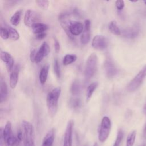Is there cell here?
Masks as SVG:
<instances>
[{
    "instance_id": "74e56055",
    "label": "cell",
    "mask_w": 146,
    "mask_h": 146,
    "mask_svg": "<svg viewBox=\"0 0 146 146\" xmlns=\"http://www.w3.org/2000/svg\"><path fill=\"white\" fill-rule=\"evenodd\" d=\"M4 144V138L3 135V131L2 128L0 129V146H3Z\"/></svg>"
},
{
    "instance_id": "f1b7e54d",
    "label": "cell",
    "mask_w": 146,
    "mask_h": 146,
    "mask_svg": "<svg viewBox=\"0 0 146 146\" xmlns=\"http://www.w3.org/2000/svg\"><path fill=\"white\" fill-rule=\"evenodd\" d=\"M136 131H133L127 136L126 140V146H133L135 141Z\"/></svg>"
},
{
    "instance_id": "7bdbcfd3",
    "label": "cell",
    "mask_w": 146,
    "mask_h": 146,
    "mask_svg": "<svg viewBox=\"0 0 146 146\" xmlns=\"http://www.w3.org/2000/svg\"><path fill=\"white\" fill-rule=\"evenodd\" d=\"M144 3H145V4L146 5V0H144Z\"/></svg>"
},
{
    "instance_id": "83f0119b",
    "label": "cell",
    "mask_w": 146,
    "mask_h": 146,
    "mask_svg": "<svg viewBox=\"0 0 146 146\" xmlns=\"http://www.w3.org/2000/svg\"><path fill=\"white\" fill-rule=\"evenodd\" d=\"M69 104L72 109L74 110H78L81 107L82 102L79 98H72L70 100Z\"/></svg>"
},
{
    "instance_id": "f35d334b",
    "label": "cell",
    "mask_w": 146,
    "mask_h": 146,
    "mask_svg": "<svg viewBox=\"0 0 146 146\" xmlns=\"http://www.w3.org/2000/svg\"><path fill=\"white\" fill-rule=\"evenodd\" d=\"M143 110H144V112L146 115V104L144 106V108H143ZM143 135L144 137H146V123L144 128V130H143Z\"/></svg>"
},
{
    "instance_id": "d6a6232c",
    "label": "cell",
    "mask_w": 146,
    "mask_h": 146,
    "mask_svg": "<svg viewBox=\"0 0 146 146\" xmlns=\"http://www.w3.org/2000/svg\"><path fill=\"white\" fill-rule=\"evenodd\" d=\"M0 35H1V37L4 40L7 39L8 38H10L9 31L5 26L3 27L1 26L0 29Z\"/></svg>"
},
{
    "instance_id": "2e32d148",
    "label": "cell",
    "mask_w": 146,
    "mask_h": 146,
    "mask_svg": "<svg viewBox=\"0 0 146 146\" xmlns=\"http://www.w3.org/2000/svg\"><path fill=\"white\" fill-rule=\"evenodd\" d=\"M84 29L82 23L78 21H71L70 25V31L73 36L79 35L81 34Z\"/></svg>"
},
{
    "instance_id": "d590c367",
    "label": "cell",
    "mask_w": 146,
    "mask_h": 146,
    "mask_svg": "<svg viewBox=\"0 0 146 146\" xmlns=\"http://www.w3.org/2000/svg\"><path fill=\"white\" fill-rule=\"evenodd\" d=\"M36 50L35 49H33L31 52H30V59L31 62H34L35 60V58L36 54Z\"/></svg>"
},
{
    "instance_id": "5bb4252c",
    "label": "cell",
    "mask_w": 146,
    "mask_h": 146,
    "mask_svg": "<svg viewBox=\"0 0 146 146\" xmlns=\"http://www.w3.org/2000/svg\"><path fill=\"white\" fill-rule=\"evenodd\" d=\"M90 29L91 22L90 20L87 19L84 22V29L80 36V42L82 44H87L90 40Z\"/></svg>"
},
{
    "instance_id": "603a6c76",
    "label": "cell",
    "mask_w": 146,
    "mask_h": 146,
    "mask_svg": "<svg viewBox=\"0 0 146 146\" xmlns=\"http://www.w3.org/2000/svg\"><path fill=\"white\" fill-rule=\"evenodd\" d=\"M81 84L79 80H75L70 87V92L72 95L76 96L79 95L81 92Z\"/></svg>"
},
{
    "instance_id": "7c38bea8",
    "label": "cell",
    "mask_w": 146,
    "mask_h": 146,
    "mask_svg": "<svg viewBox=\"0 0 146 146\" xmlns=\"http://www.w3.org/2000/svg\"><path fill=\"white\" fill-rule=\"evenodd\" d=\"M104 68L106 75L109 79L113 78L117 72V68L113 62L110 59H107L104 64Z\"/></svg>"
},
{
    "instance_id": "ffe728a7",
    "label": "cell",
    "mask_w": 146,
    "mask_h": 146,
    "mask_svg": "<svg viewBox=\"0 0 146 146\" xmlns=\"http://www.w3.org/2000/svg\"><path fill=\"white\" fill-rule=\"evenodd\" d=\"M48 27L47 25L42 23H36L34 24L31 27L32 31L35 34H38L42 33H45L48 29Z\"/></svg>"
},
{
    "instance_id": "836d02e7",
    "label": "cell",
    "mask_w": 146,
    "mask_h": 146,
    "mask_svg": "<svg viewBox=\"0 0 146 146\" xmlns=\"http://www.w3.org/2000/svg\"><path fill=\"white\" fill-rule=\"evenodd\" d=\"M115 5L117 10H121L124 7V0H116L115 2Z\"/></svg>"
},
{
    "instance_id": "8fae6325",
    "label": "cell",
    "mask_w": 146,
    "mask_h": 146,
    "mask_svg": "<svg viewBox=\"0 0 146 146\" xmlns=\"http://www.w3.org/2000/svg\"><path fill=\"white\" fill-rule=\"evenodd\" d=\"M50 51V48L47 43L46 42H43L36 52L34 62L36 63H40L45 56L48 55Z\"/></svg>"
},
{
    "instance_id": "4316f807",
    "label": "cell",
    "mask_w": 146,
    "mask_h": 146,
    "mask_svg": "<svg viewBox=\"0 0 146 146\" xmlns=\"http://www.w3.org/2000/svg\"><path fill=\"white\" fill-rule=\"evenodd\" d=\"M77 59V56L74 54H67L66 55L63 59V64L64 66L69 65L75 62Z\"/></svg>"
},
{
    "instance_id": "cb8c5ba5",
    "label": "cell",
    "mask_w": 146,
    "mask_h": 146,
    "mask_svg": "<svg viewBox=\"0 0 146 146\" xmlns=\"http://www.w3.org/2000/svg\"><path fill=\"white\" fill-rule=\"evenodd\" d=\"M22 14V10H17L11 17L10 22L14 26H18L20 22L21 16Z\"/></svg>"
},
{
    "instance_id": "9c48e42d",
    "label": "cell",
    "mask_w": 146,
    "mask_h": 146,
    "mask_svg": "<svg viewBox=\"0 0 146 146\" xmlns=\"http://www.w3.org/2000/svg\"><path fill=\"white\" fill-rule=\"evenodd\" d=\"M92 46L96 50H105L108 47V40L103 35H97L92 39Z\"/></svg>"
},
{
    "instance_id": "8992f818",
    "label": "cell",
    "mask_w": 146,
    "mask_h": 146,
    "mask_svg": "<svg viewBox=\"0 0 146 146\" xmlns=\"http://www.w3.org/2000/svg\"><path fill=\"white\" fill-rule=\"evenodd\" d=\"M146 76V65L138 72V74L131 80L127 86V90L129 92L136 91L142 84Z\"/></svg>"
},
{
    "instance_id": "7402d4cb",
    "label": "cell",
    "mask_w": 146,
    "mask_h": 146,
    "mask_svg": "<svg viewBox=\"0 0 146 146\" xmlns=\"http://www.w3.org/2000/svg\"><path fill=\"white\" fill-rule=\"evenodd\" d=\"M98 86V83L97 82H93L91 84H90L87 88L86 96L87 102H88L91 99L93 93L96 89Z\"/></svg>"
},
{
    "instance_id": "30bf717a",
    "label": "cell",
    "mask_w": 146,
    "mask_h": 146,
    "mask_svg": "<svg viewBox=\"0 0 146 146\" xmlns=\"http://www.w3.org/2000/svg\"><path fill=\"white\" fill-rule=\"evenodd\" d=\"M74 120H70L68 121L64 132L63 146H72V131L74 127Z\"/></svg>"
},
{
    "instance_id": "60d3db41",
    "label": "cell",
    "mask_w": 146,
    "mask_h": 146,
    "mask_svg": "<svg viewBox=\"0 0 146 146\" xmlns=\"http://www.w3.org/2000/svg\"><path fill=\"white\" fill-rule=\"evenodd\" d=\"M93 146H98V143H96V142H95V143L94 144Z\"/></svg>"
},
{
    "instance_id": "e575fe53",
    "label": "cell",
    "mask_w": 146,
    "mask_h": 146,
    "mask_svg": "<svg viewBox=\"0 0 146 146\" xmlns=\"http://www.w3.org/2000/svg\"><path fill=\"white\" fill-rule=\"evenodd\" d=\"M54 48H55V51L56 53H58L60 51V44L59 42H58V40L54 38Z\"/></svg>"
},
{
    "instance_id": "484cf974",
    "label": "cell",
    "mask_w": 146,
    "mask_h": 146,
    "mask_svg": "<svg viewBox=\"0 0 146 146\" xmlns=\"http://www.w3.org/2000/svg\"><path fill=\"white\" fill-rule=\"evenodd\" d=\"M9 31V35H10V38L14 40H17L18 39H19V34L18 33V32L13 27L7 25H5L4 26Z\"/></svg>"
},
{
    "instance_id": "5b68a950",
    "label": "cell",
    "mask_w": 146,
    "mask_h": 146,
    "mask_svg": "<svg viewBox=\"0 0 146 146\" xmlns=\"http://www.w3.org/2000/svg\"><path fill=\"white\" fill-rule=\"evenodd\" d=\"M111 126L110 119L108 116H104L102 119L98 132V139L100 142L104 143L106 141L110 135Z\"/></svg>"
},
{
    "instance_id": "ac0fdd59",
    "label": "cell",
    "mask_w": 146,
    "mask_h": 146,
    "mask_svg": "<svg viewBox=\"0 0 146 146\" xmlns=\"http://www.w3.org/2000/svg\"><path fill=\"white\" fill-rule=\"evenodd\" d=\"M138 33L139 30L135 27H128L121 31V35H122L124 37L129 39L135 38L138 35Z\"/></svg>"
},
{
    "instance_id": "277c9868",
    "label": "cell",
    "mask_w": 146,
    "mask_h": 146,
    "mask_svg": "<svg viewBox=\"0 0 146 146\" xmlns=\"http://www.w3.org/2000/svg\"><path fill=\"white\" fill-rule=\"evenodd\" d=\"M98 67V56L92 53L88 57L84 68V77L86 80L92 78L96 72Z\"/></svg>"
},
{
    "instance_id": "9a60e30c",
    "label": "cell",
    "mask_w": 146,
    "mask_h": 146,
    "mask_svg": "<svg viewBox=\"0 0 146 146\" xmlns=\"http://www.w3.org/2000/svg\"><path fill=\"white\" fill-rule=\"evenodd\" d=\"M19 72V66L17 64L14 66L13 70L10 72V86L11 88L14 89L18 81V76Z\"/></svg>"
},
{
    "instance_id": "44dd1931",
    "label": "cell",
    "mask_w": 146,
    "mask_h": 146,
    "mask_svg": "<svg viewBox=\"0 0 146 146\" xmlns=\"http://www.w3.org/2000/svg\"><path fill=\"white\" fill-rule=\"evenodd\" d=\"M8 95L7 86L5 82L1 80L0 83V102L2 103L5 102Z\"/></svg>"
},
{
    "instance_id": "4dcf8cb0",
    "label": "cell",
    "mask_w": 146,
    "mask_h": 146,
    "mask_svg": "<svg viewBox=\"0 0 146 146\" xmlns=\"http://www.w3.org/2000/svg\"><path fill=\"white\" fill-rule=\"evenodd\" d=\"M54 70L55 72V74L58 78H60L61 76V72H60V66L59 64V62L57 59H55L54 60Z\"/></svg>"
},
{
    "instance_id": "7a4b0ae2",
    "label": "cell",
    "mask_w": 146,
    "mask_h": 146,
    "mask_svg": "<svg viewBox=\"0 0 146 146\" xmlns=\"http://www.w3.org/2000/svg\"><path fill=\"white\" fill-rule=\"evenodd\" d=\"M24 146H35V132L33 125L29 121H22Z\"/></svg>"
},
{
    "instance_id": "6da1fadb",
    "label": "cell",
    "mask_w": 146,
    "mask_h": 146,
    "mask_svg": "<svg viewBox=\"0 0 146 146\" xmlns=\"http://www.w3.org/2000/svg\"><path fill=\"white\" fill-rule=\"evenodd\" d=\"M61 87H56L48 92L46 102L48 113L51 117L55 115L58 108V100L61 94Z\"/></svg>"
},
{
    "instance_id": "b9f144b4",
    "label": "cell",
    "mask_w": 146,
    "mask_h": 146,
    "mask_svg": "<svg viewBox=\"0 0 146 146\" xmlns=\"http://www.w3.org/2000/svg\"><path fill=\"white\" fill-rule=\"evenodd\" d=\"M9 1H11L12 2H15V1H17L18 0H9Z\"/></svg>"
},
{
    "instance_id": "ee69618b",
    "label": "cell",
    "mask_w": 146,
    "mask_h": 146,
    "mask_svg": "<svg viewBox=\"0 0 146 146\" xmlns=\"http://www.w3.org/2000/svg\"><path fill=\"white\" fill-rule=\"evenodd\" d=\"M142 146H146V144H144V145H143Z\"/></svg>"
},
{
    "instance_id": "1f68e13d",
    "label": "cell",
    "mask_w": 146,
    "mask_h": 146,
    "mask_svg": "<svg viewBox=\"0 0 146 146\" xmlns=\"http://www.w3.org/2000/svg\"><path fill=\"white\" fill-rule=\"evenodd\" d=\"M38 6L43 9L46 10L48 9L49 6V2L48 0H35Z\"/></svg>"
},
{
    "instance_id": "ba28073f",
    "label": "cell",
    "mask_w": 146,
    "mask_h": 146,
    "mask_svg": "<svg viewBox=\"0 0 146 146\" xmlns=\"http://www.w3.org/2000/svg\"><path fill=\"white\" fill-rule=\"evenodd\" d=\"M39 21V15L33 10H27L24 17V23L27 27H31L34 24L38 23Z\"/></svg>"
},
{
    "instance_id": "e0dca14e",
    "label": "cell",
    "mask_w": 146,
    "mask_h": 146,
    "mask_svg": "<svg viewBox=\"0 0 146 146\" xmlns=\"http://www.w3.org/2000/svg\"><path fill=\"white\" fill-rule=\"evenodd\" d=\"M55 139V130L54 128L51 129L46 134L43 138L42 146H52Z\"/></svg>"
},
{
    "instance_id": "4fadbf2b",
    "label": "cell",
    "mask_w": 146,
    "mask_h": 146,
    "mask_svg": "<svg viewBox=\"0 0 146 146\" xmlns=\"http://www.w3.org/2000/svg\"><path fill=\"white\" fill-rule=\"evenodd\" d=\"M1 60L6 63V68L9 72H11L14 67V60L12 56L6 51H1L0 54Z\"/></svg>"
},
{
    "instance_id": "3957f363",
    "label": "cell",
    "mask_w": 146,
    "mask_h": 146,
    "mask_svg": "<svg viewBox=\"0 0 146 146\" xmlns=\"http://www.w3.org/2000/svg\"><path fill=\"white\" fill-rule=\"evenodd\" d=\"M3 131L4 144L5 146H18L21 141L17 135H14L12 131V124L10 121H7Z\"/></svg>"
},
{
    "instance_id": "52a82bcc",
    "label": "cell",
    "mask_w": 146,
    "mask_h": 146,
    "mask_svg": "<svg viewBox=\"0 0 146 146\" xmlns=\"http://www.w3.org/2000/svg\"><path fill=\"white\" fill-rule=\"evenodd\" d=\"M70 15L71 14L69 13H62L59 16V21L61 26L66 33L68 37H69L70 39L74 40V36L71 34L70 31V25L71 21L70 20Z\"/></svg>"
},
{
    "instance_id": "d4e9b609",
    "label": "cell",
    "mask_w": 146,
    "mask_h": 146,
    "mask_svg": "<svg viewBox=\"0 0 146 146\" xmlns=\"http://www.w3.org/2000/svg\"><path fill=\"white\" fill-rule=\"evenodd\" d=\"M108 29L110 32L116 35H121V30L115 21H111L108 24Z\"/></svg>"
},
{
    "instance_id": "d6986e66",
    "label": "cell",
    "mask_w": 146,
    "mask_h": 146,
    "mask_svg": "<svg viewBox=\"0 0 146 146\" xmlns=\"http://www.w3.org/2000/svg\"><path fill=\"white\" fill-rule=\"evenodd\" d=\"M49 65L48 64H46L42 67V68L40 69V72H39V82L41 84L43 85L48 77V71H49Z\"/></svg>"
},
{
    "instance_id": "ab89813d",
    "label": "cell",
    "mask_w": 146,
    "mask_h": 146,
    "mask_svg": "<svg viewBox=\"0 0 146 146\" xmlns=\"http://www.w3.org/2000/svg\"><path fill=\"white\" fill-rule=\"evenodd\" d=\"M129 1H130L131 2H135L137 1L138 0H129Z\"/></svg>"
},
{
    "instance_id": "f546056e",
    "label": "cell",
    "mask_w": 146,
    "mask_h": 146,
    "mask_svg": "<svg viewBox=\"0 0 146 146\" xmlns=\"http://www.w3.org/2000/svg\"><path fill=\"white\" fill-rule=\"evenodd\" d=\"M123 137H124V132L122 131V129H120L117 131V136H116L115 141L113 144V146H120L123 139Z\"/></svg>"
},
{
    "instance_id": "8d00e7d4",
    "label": "cell",
    "mask_w": 146,
    "mask_h": 146,
    "mask_svg": "<svg viewBox=\"0 0 146 146\" xmlns=\"http://www.w3.org/2000/svg\"><path fill=\"white\" fill-rule=\"evenodd\" d=\"M46 35H47V34L46 33H42L35 34V38L36 39L40 40L43 39L44 38H46Z\"/></svg>"
}]
</instances>
